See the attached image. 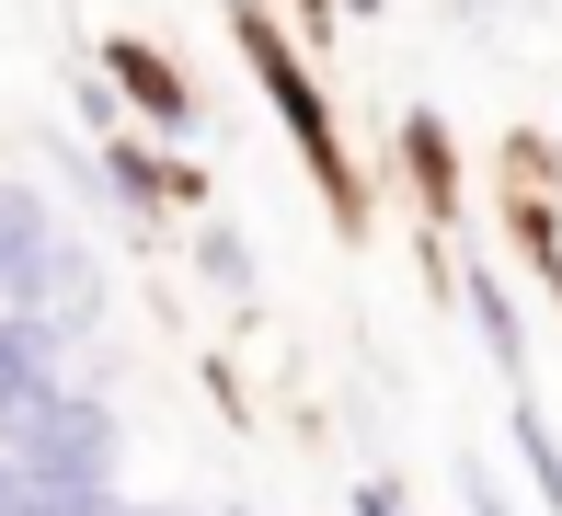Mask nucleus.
<instances>
[{
  "label": "nucleus",
  "mask_w": 562,
  "mask_h": 516,
  "mask_svg": "<svg viewBox=\"0 0 562 516\" xmlns=\"http://www.w3.org/2000/svg\"><path fill=\"white\" fill-rule=\"evenodd\" d=\"M69 379H58V333H35V322H0V448H12L23 425H35L46 402H58Z\"/></svg>",
  "instance_id": "1"
},
{
  "label": "nucleus",
  "mask_w": 562,
  "mask_h": 516,
  "mask_svg": "<svg viewBox=\"0 0 562 516\" xmlns=\"http://www.w3.org/2000/svg\"><path fill=\"white\" fill-rule=\"evenodd\" d=\"M0 516H35V494H23V471L0 459Z\"/></svg>",
  "instance_id": "2"
},
{
  "label": "nucleus",
  "mask_w": 562,
  "mask_h": 516,
  "mask_svg": "<svg viewBox=\"0 0 562 516\" xmlns=\"http://www.w3.org/2000/svg\"><path fill=\"white\" fill-rule=\"evenodd\" d=\"M356 516H402V505H391V494H379V482H368V494H356Z\"/></svg>",
  "instance_id": "3"
}]
</instances>
